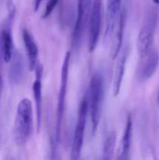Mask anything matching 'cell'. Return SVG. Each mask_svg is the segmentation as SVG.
Returning <instances> with one entry per match:
<instances>
[{"instance_id":"6da1fadb","label":"cell","mask_w":159,"mask_h":160,"mask_svg":"<svg viewBox=\"0 0 159 160\" xmlns=\"http://www.w3.org/2000/svg\"><path fill=\"white\" fill-rule=\"evenodd\" d=\"M33 107L29 98L20 100L16 110L13 128V138L17 145H24L33 132Z\"/></svg>"},{"instance_id":"7a4b0ae2","label":"cell","mask_w":159,"mask_h":160,"mask_svg":"<svg viewBox=\"0 0 159 160\" xmlns=\"http://www.w3.org/2000/svg\"><path fill=\"white\" fill-rule=\"evenodd\" d=\"M87 96L89 103V113L92 123V132L95 134L101 119L105 96L104 79L99 72H97L93 75Z\"/></svg>"},{"instance_id":"3957f363","label":"cell","mask_w":159,"mask_h":160,"mask_svg":"<svg viewBox=\"0 0 159 160\" xmlns=\"http://www.w3.org/2000/svg\"><path fill=\"white\" fill-rule=\"evenodd\" d=\"M70 57H71L70 52H67L65 58H64L63 65H62V68H61L60 87H59L57 110H56V127H55V139H54L55 146H57L61 138V129H62V124H63L65 109H66V98H67V91Z\"/></svg>"},{"instance_id":"277c9868","label":"cell","mask_w":159,"mask_h":160,"mask_svg":"<svg viewBox=\"0 0 159 160\" xmlns=\"http://www.w3.org/2000/svg\"><path fill=\"white\" fill-rule=\"evenodd\" d=\"M157 10L156 8H150L144 17V21L137 39V48L141 57L145 55L152 48L157 27Z\"/></svg>"},{"instance_id":"5b68a950","label":"cell","mask_w":159,"mask_h":160,"mask_svg":"<svg viewBox=\"0 0 159 160\" xmlns=\"http://www.w3.org/2000/svg\"><path fill=\"white\" fill-rule=\"evenodd\" d=\"M88 112H89V103H88V96L86 94L81 101L79 112H78L77 124L74 129L72 144H71V159L77 160L81 157Z\"/></svg>"},{"instance_id":"8992f818","label":"cell","mask_w":159,"mask_h":160,"mask_svg":"<svg viewBox=\"0 0 159 160\" xmlns=\"http://www.w3.org/2000/svg\"><path fill=\"white\" fill-rule=\"evenodd\" d=\"M102 0H93L88 26V51L93 52L98 42L101 24H102V12L103 4Z\"/></svg>"},{"instance_id":"52a82bcc","label":"cell","mask_w":159,"mask_h":160,"mask_svg":"<svg viewBox=\"0 0 159 160\" xmlns=\"http://www.w3.org/2000/svg\"><path fill=\"white\" fill-rule=\"evenodd\" d=\"M93 1L92 0H78L77 6V17L72 32V45L74 48L79 47L83 32L85 30L87 22H89L91 8Z\"/></svg>"},{"instance_id":"ba28073f","label":"cell","mask_w":159,"mask_h":160,"mask_svg":"<svg viewBox=\"0 0 159 160\" xmlns=\"http://www.w3.org/2000/svg\"><path fill=\"white\" fill-rule=\"evenodd\" d=\"M139 65L137 75L139 80L144 82L153 77L159 65V52L156 48H151L150 51L143 56Z\"/></svg>"},{"instance_id":"9c48e42d","label":"cell","mask_w":159,"mask_h":160,"mask_svg":"<svg viewBox=\"0 0 159 160\" xmlns=\"http://www.w3.org/2000/svg\"><path fill=\"white\" fill-rule=\"evenodd\" d=\"M122 0H107L106 8V28L104 33V40L109 41L115 29V25L121 14Z\"/></svg>"},{"instance_id":"30bf717a","label":"cell","mask_w":159,"mask_h":160,"mask_svg":"<svg viewBox=\"0 0 159 160\" xmlns=\"http://www.w3.org/2000/svg\"><path fill=\"white\" fill-rule=\"evenodd\" d=\"M36 80L33 82V96L36 104V115H37V131L39 132L42 121V74L43 67L38 64L35 69Z\"/></svg>"},{"instance_id":"8fae6325","label":"cell","mask_w":159,"mask_h":160,"mask_svg":"<svg viewBox=\"0 0 159 160\" xmlns=\"http://www.w3.org/2000/svg\"><path fill=\"white\" fill-rule=\"evenodd\" d=\"M128 53H129V46L126 45L124 48H122L120 53L117 56V62L115 65L114 77H113V82H112V91H113L114 97H117L121 90Z\"/></svg>"},{"instance_id":"7c38bea8","label":"cell","mask_w":159,"mask_h":160,"mask_svg":"<svg viewBox=\"0 0 159 160\" xmlns=\"http://www.w3.org/2000/svg\"><path fill=\"white\" fill-rule=\"evenodd\" d=\"M9 63L8 82L11 86H17L22 82L24 75V58L19 51L14 49L12 58Z\"/></svg>"},{"instance_id":"4fadbf2b","label":"cell","mask_w":159,"mask_h":160,"mask_svg":"<svg viewBox=\"0 0 159 160\" xmlns=\"http://www.w3.org/2000/svg\"><path fill=\"white\" fill-rule=\"evenodd\" d=\"M12 24L13 22L9 21L8 19H6L3 28L1 31V37H0V48H1V52L3 56V60L6 63H9L12 54L14 52L13 48V39L11 36V29H12Z\"/></svg>"},{"instance_id":"5bb4252c","label":"cell","mask_w":159,"mask_h":160,"mask_svg":"<svg viewBox=\"0 0 159 160\" xmlns=\"http://www.w3.org/2000/svg\"><path fill=\"white\" fill-rule=\"evenodd\" d=\"M22 40L25 47V51L28 57V68L30 71H34L38 65L37 57H38V48L37 45L32 36V34L26 29L23 28L22 31Z\"/></svg>"},{"instance_id":"9a60e30c","label":"cell","mask_w":159,"mask_h":160,"mask_svg":"<svg viewBox=\"0 0 159 160\" xmlns=\"http://www.w3.org/2000/svg\"><path fill=\"white\" fill-rule=\"evenodd\" d=\"M126 21H127V12L126 9L121 11L119 20L117 22V26L115 27V35L113 40L112 41L111 46V57L112 59H116L118 54L122 50V44L124 39V31L126 27Z\"/></svg>"},{"instance_id":"2e32d148","label":"cell","mask_w":159,"mask_h":160,"mask_svg":"<svg viewBox=\"0 0 159 160\" xmlns=\"http://www.w3.org/2000/svg\"><path fill=\"white\" fill-rule=\"evenodd\" d=\"M132 127H133L132 117H131V114H128L127 117V122H126V127H125V130L123 134L118 159L125 160L128 158L131 142H132Z\"/></svg>"},{"instance_id":"e0dca14e","label":"cell","mask_w":159,"mask_h":160,"mask_svg":"<svg viewBox=\"0 0 159 160\" xmlns=\"http://www.w3.org/2000/svg\"><path fill=\"white\" fill-rule=\"evenodd\" d=\"M116 133L114 131H111L104 142L103 145V150H102V159L109 160L112 158L113 152H114V147L116 143Z\"/></svg>"},{"instance_id":"ac0fdd59","label":"cell","mask_w":159,"mask_h":160,"mask_svg":"<svg viewBox=\"0 0 159 160\" xmlns=\"http://www.w3.org/2000/svg\"><path fill=\"white\" fill-rule=\"evenodd\" d=\"M58 2H59V0H49L48 1L46 8H45V10L43 12V15H42V19H46L52 14V12L53 11V9L57 6Z\"/></svg>"},{"instance_id":"d6986e66","label":"cell","mask_w":159,"mask_h":160,"mask_svg":"<svg viewBox=\"0 0 159 160\" xmlns=\"http://www.w3.org/2000/svg\"><path fill=\"white\" fill-rule=\"evenodd\" d=\"M7 19H8L11 22H14V18L16 15V7L12 0H7Z\"/></svg>"},{"instance_id":"ffe728a7","label":"cell","mask_w":159,"mask_h":160,"mask_svg":"<svg viewBox=\"0 0 159 160\" xmlns=\"http://www.w3.org/2000/svg\"><path fill=\"white\" fill-rule=\"evenodd\" d=\"M42 1L43 0H35V4H34V10L35 11H37L38 10V8H39L40 5L42 3Z\"/></svg>"},{"instance_id":"44dd1931","label":"cell","mask_w":159,"mask_h":160,"mask_svg":"<svg viewBox=\"0 0 159 160\" xmlns=\"http://www.w3.org/2000/svg\"><path fill=\"white\" fill-rule=\"evenodd\" d=\"M2 88H3V79H2V74H1V61H0V98L2 95Z\"/></svg>"},{"instance_id":"7402d4cb","label":"cell","mask_w":159,"mask_h":160,"mask_svg":"<svg viewBox=\"0 0 159 160\" xmlns=\"http://www.w3.org/2000/svg\"><path fill=\"white\" fill-rule=\"evenodd\" d=\"M153 2L157 5H159V0H153Z\"/></svg>"},{"instance_id":"603a6c76","label":"cell","mask_w":159,"mask_h":160,"mask_svg":"<svg viewBox=\"0 0 159 160\" xmlns=\"http://www.w3.org/2000/svg\"><path fill=\"white\" fill-rule=\"evenodd\" d=\"M157 102H158V105H159V93H158V97H157Z\"/></svg>"}]
</instances>
